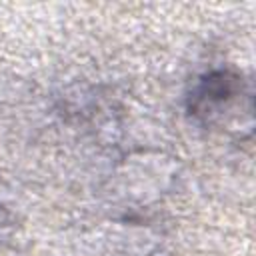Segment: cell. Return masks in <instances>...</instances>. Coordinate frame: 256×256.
Here are the masks:
<instances>
[{"mask_svg": "<svg viewBox=\"0 0 256 256\" xmlns=\"http://www.w3.org/2000/svg\"><path fill=\"white\" fill-rule=\"evenodd\" d=\"M242 100H250V92H246L242 78L232 72H212L204 76L192 96H190V112L204 120L208 126L226 124V120L236 118V112H242Z\"/></svg>", "mask_w": 256, "mask_h": 256, "instance_id": "6da1fadb", "label": "cell"}]
</instances>
